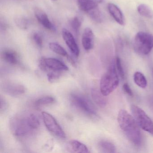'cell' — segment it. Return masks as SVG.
<instances>
[{"instance_id":"6da1fadb","label":"cell","mask_w":153,"mask_h":153,"mask_svg":"<svg viewBox=\"0 0 153 153\" xmlns=\"http://www.w3.org/2000/svg\"><path fill=\"white\" fill-rule=\"evenodd\" d=\"M120 128L128 139L135 146H139L142 137L139 126L132 115L124 110H120L117 117Z\"/></svg>"},{"instance_id":"7a4b0ae2","label":"cell","mask_w":153,"mask_h":153,"mask_svg":"<svg viewBox=\"0 0 153 153\" xmlns=\"http://www.w3.org/2000/svg\"><path fill=\"white\" fill-rule=\"evenodd\" d=\"M119 78L115 62L112 63L101 78L100 90L105 96L112 93L119 85Z\"/></svg>"},{"instance_id":"3957f363","label":"cell","mask_w":153,"mask_h":153,"mask_svg":"<svg viewBox=\"0 0 153 153\" xmlns=\"http://www.w3.org/2000/svg\"><path fill=\"white\" fill-rule=\"evenodd\" d=\"M10 125L13 135L19 138L31 137L36 131L30 127L27 115H16L11 118Z\"/></svg>"},{"instance_id":"277c9868","label":"cell","mask_w":153,"mask_h":153,"mask_svg":"<svg viewBox=\"0 0 153 153\" xmlns=\"http://www.w3.org/2000/svg\"><path fill=\"white\" fill-rule=\"evenodd\" d=\"M133 47L139 54L147 55L153 48V35L146 32H138L134 37Z\"/></svg>"},{"instance_id":"5b68a950","label":"cell","mask_w":153,"mask_h":153,"mask_svg":"<svg viewBox=\"0 0 153 153\" xmlns=\"http://www.w3.org/2000/svg\"><path fill=\"white\" fill-rule=\"evenodd\" d=\"M70 100L71 105L77 110L88 116H96L94 106L85 97L77 94H72Z\"/></svg>"},{"instance_id":"8992f818","label":"cell","mask_w":153,"mask_h":153,"mask_svg":"<svg viewBox=\"0 0 153 153\" xmlns=\"http://www.w3.org/2000/svg\"><path fill=\"white\" fill-rule=\"evenodd\" d=\"M131 110L139 126L143 130L153 135V123L148 115L142 109L135 105H131Z\"/></svg>"},{"instance_id":"52a82bcc","label":"cell","mask_w":153,"mask_h":153,"mask_svg":"<svg viewBox=\"0 0 153 153\" xmlns=\"http://www.w3.org/2000/svg\"><path fill=\"white\" fill-rule=\"evenodd\" d=\"M39 66L43 71L50 72H63L68 70V68L63 62L54 58H42L39 60Z\"/></svg>"},{"instance_id":"ba28073f","label":"cell","mask_w":153,"mask_h":153,"mask_svg":"<svg viewBox=\"0 0 153 153\" xmlns=\"http://www.w3.org/2000/svg\"><path fill=\"white\" fill-rule=\"evenodd\" d=\"M42 115L45 127L52 134L60 139L66 138L64 131L51 114L44 111L42 113Z\"/></svg>"},{"instance_id":"9c48e42d","label":"cell","mask_w":153,"mask_h":153,"mask_svg":"<svg viewBox=\"0 0 153 153\" xmlns=\"http://www.w3.org/2000/svg\"><path fill=\"white\" fill-rule=\"evenodd\" d=\"M4 93L11 96H18L25 94L26 88L23 85L12 81L4 82L1 85Z\"/></svg>"},{"instance_id":"30bf717a","label":"cell","mask_w":153,"mask_h":153,"mask_svg":"<svg viewBox=\"0 0 153 153\" xmlns=\"http://www.w3.org/2000/svg\"><path fill=\"white\" fill-rule=\"evenodd\" d=\"M62 36L71 52L76 57H78L79 54V49L72 34L68 30L64 28L62 31Z\"/></svg>"},{"instance_id":"8fae6325","label":"cell","mask_w":153,"mask_h":153,"mask_svg":"<svg viewBox=\"0 0 153 153\" xmlns=\"http://www.w3.org/2000/svg\"><path fill=\"white\" fill-rule=\"evenodd\" d=\"M36 17L38 22L46 29L50 30H55V27L48 18L47 14L41 9L36 7L34 9Z\"/></svg>"},{"instance_id":"7c38bea8","label":"cell","mask_w":153,"mask_h":153,"mask_svg":"<svg viewBox=\"0 0 153 153\" xmlns=\"http://www.w3.org/2000/svg\"><path fill=\"white\" fill-rule=\"evenodd\" d=\"M94 34L91 28L87 27L82 35V44L85 51H89L94 47Z\"/></svg>"},{"instance_id":"4fadbf2b","label":"cell","mask_w":153,"mask_h":153,"mask_svg":"<svg viewBox=\"0 0 153 153\" xmlns=\"http://www.w3.org/2000/svg\"><path fill=\"white\" fill-rule=\"evenodd\" d=\"M1 56L4 62L10 65H18L20 62L18 53L10 49L4 50L1 52Z\"/></svg>"},{"instance_id":"5bb4252c","label":"cell","mask_w":153,"mask_h":153,"mask_svg":"<svg viewBox=\"0 0 153 153\" xmlns=\"http://www.w3.org/2000/svg\"><path fill=\"white\" fill-rule=\"evenodd\" d=\"M108 9L109 13L117 23L121 25H124L123 14L117 6L113 3H109L108 5Z\"/></svg>"},{"instance_id":"9a60e30c","label":"cell","mask_w":153,"mask_h":153,"mask_svg":"<svg viewBox=\"0 0 153 153\" xmlns=\"http://www.w3.org/2000/svg\"><path fill=\"white\" fill-rule=\"evenodd\" d=\"M68 149L72 153H89L88 149L85 145L77 140H71L68 144Z\"/></svg>"},{"instance_id":"2e32d148","label":"cell","mask_w":153,"mask_h":153,"mask_svg":"<svg viewBox=\"0 0 153 153\" xmlns=\"http://www.w3.org/2000/svg\"><path fill=\"white\" fill-rule=\"evenodd\" d=\"M77 4L79 9L87 13L98 7L97 3L93 0H77Z\"/></svg>"},{"instance_id":"e0dca14e","label":"cell","mask_w":153,"mask_h":153,"mask_svg":"<svg viewBox=\"0 0 153 153\" xmlns=\"http://www.w3.org/2000/svg\"><path fill=\"white\" fill-rule=\"evenodd\" d=\"M91 95L94 102L98 106L101 107H104L106 104V99L105 98L104 96L101 93V91H99L95 88H93L91 91Z\"/></svg>"},{"instance_id":"ac0fdd59","label":"cell","mask_w":153,"mask_h":153,"mask_svg":"<svg viewBox=\"0 0 153 153\" xmlns=\"http://www.w3.org/2000/svg\"><path fill=\"white\" fill-rule=\"evenodd\" d=\"M98 148L103 153H113L116 152V148L113 143L108 140H102L99 141Z\"/></svg>"},{"instance_id":"d6986e66","label":"cell","mask_w":153,"mask_h":153,"mask_svg":"<svg viewBox=\"0 0 153 153\" xmlns=\"http://www.w3.org/2000/svg\"><path fill=\"white\" fill-rule=\"evenodd\" d=\"M56 102V100L51 96H44L40 97L36 100L34 103L35 105L37 107H42L45 105L53 104Z\"/></svg>"},{"instance_id":"ffe728a7","label":"cell","mask_w":153,"mask_h":153,"mask_svg":"<svg viewBox=\"0 0 153 153\" xmlns=\"http://www.w3.org/2000/svg\"><path fill=\"white\" fill-rule=\"evenodd\" d=\"M133 79L135 84L141 88H146L147 85L146 79L141 72H136L134 73Z\"/></svg>"},{"instance_id":"44dd1931","label":"cell","mask_w":153,"mask_h":153,"mask_svg":"<svg viewBox=\"0 0 153 153\" xmlns=\"http://www.w3.org/2000/svg\"><path fill=\"white\" fill-rule=\"evenodd\" d=\"M137 11L140 15L147 18L153 17V11L151 8L146 4H140L137 7Z\"/></svg>"},{"instance_id":"7402d4cb","label":"cell","mask_w":153,"mask_h":153,"mask_svg":"<svg viewBox=\"0 0 153 153\" xmlns=\"http://www.w3.org/2000/svg\"><path fill=\"white\" fill-rule=\"evenodd\" d=\"M27 118L30 127L36 131L40 126V122L38 117L34 114H30L27 115Z\"/></svg>"},{"instance_id":"603a6c76","label":"cell","mask_w":153,"mask_h":153,"mask_svg":"<svg viewBox=\"0 0 153 153\" xmlns=\"http://www.w3.org/2000/svg\"><path fill=\"white\" fill-rule=\"evenodd\" d=\"M49 47L52 51L57 54L62 56H67L68 55V53L65 49L57 43H50L49 44Z\"/></svg>"},{"instance_id":"cb8c5ba5","label":"cell","mask_w":153,"mask_h":153,"mask_svg":"<svg viewBox=\"0 0 153 153\" xmlns=\"http://www.w3.org/2000/svg\"><path fill=\"white\" fill-rule=\"evenodd\" d=\"M91 19L97 23H101L103 20V16L98 7L94 9L88 13Z\"/></svg>"},{"instance_id":"d4e9b609","label":"cell","mask_w":153,"mask_h":153,"mask_svg":"<svg viewBox=\"0 0 153 153\" xmlns=\"http://www.w3.org/2000/svg\"><path fill=\"white\" fill-rule=\"evenodd\" d=\"M15 23L21 29H26L29 25L28 19L24 17H18L15 19Z\"/></svg>"},{"instance_id":"484cf974","label":"cell","mask_w":153,"mask_h":153,"mask_svg":"<svg viewBox=\"0 0 153 153\" xmlns=\"http://www.w3.org/2000/svg\"><path fill=\"white\" fill-rule=\"evenodd\" d=\"M81 25V22L77 17H75L71 22V26L73 31L78 34Z\"/></svg>"},{"instance_id":"4316f807","label":"cell","mask_w":153,"mask_h":153,"mask_svg":"<svg viewBox=\"0 0 153 153\" xmlns=\"http://www.w3.org/2000/svg\"><path fill=\"white\" fill-rule=\"evenodd\" d=\"M33 39L35 44L39 49H42L43 46V39L42 36L38 33H35L33 34Z\"/></svg>"},{"instance_id":"83f0119b","label":"cell","mask_w":153,"mask_h":153,"mask_svg":"<svg viewBox=\"0 0 153 153\" xmlns=\"http://www.w3.org/2000/svg\"><path fill=\"white\" fill-rule=\"evenodd\" d=\"M62 72H58V71H51L48 72L47 74L48 79L50 82H53L58 80L61 76Z\"/></svg>"},{"instance_id":"f1b7e54d","label":"cell","mask_w":153,"mask_h":153,"mask_svg":"<svg viewBox=\"0 0 153 153\" xmlns=\"http://www.w3.org/2000/svg\"><path fill=\"white\" fill-rule=\"evenodd\" d=\"M115 66H116V70L118 74L120 75L122 79H123L124 77V73L123 71V68L121 64L120 59L119 57H116L115 59Z\"/></svg>"},{"instance_id":"f546056e","label":"cell","mask_w":153,"mask_h":153,"mask_svg":"<svg viewBox=\"0 0 153 153\" xmlns=\"http://www.w3.org/2000/svg\"><path fill=\"white\" fill-rule=\"evenodd\" d=\"M123 90L124 93H126L127 95L130 96H133V93L131 89L130 88L129 86L127 83H125L123 84Z\"/></svg>"},{"instance_id":"4dcf8cb0","label":"cell","mask_w":153,"mask_h":153,"mask_svg":"<svg viewBox=\"0 0 153 153\" xmlns=\"http://www.w3.org/2000/svg\"><path fill=\"white\" fill-rule=\"evenodd\" d=\"M8 103L7 101L4 98L1 97V112L5 111L7 109Z\"/></svg>"},{"instance_id":"1f68e13d","label":"cell","mask_w":153,"mask_h":153,"mask_svg":"<svg viewBox=\"0 0 153 153\" xmlns=\"http://www.w3.org/2000/svg\"><path fill=\"white\" fill-rule=\"evenodd\" d=\"M93 1H95V2H97V3H101V2H102V1L103 0H93Z\"/></svg>"},{"instance_id":"d6a6232c","label":"cell","mask_w":153,"mask_h":153,"mask_svg":"<svg viewBox=\"0 0 153 153\" xmlns=\"http://www.w3.org/2000/svg\"><path fill=\"white\" fill-rule=\"evenodd\" d=\"M52 1H56L57 0H52Z\"/></svg>"},{"instance_id":"836d02e7","label":"cell","mask_w":153,"mask_h":153,"mask_svg":"<svg viewBox=\"0 0 153 153\" xmlns=\"http://www.w3.org/2000/svg\"><path fill=\"white\" fill-rule=\"evenodd\" d=\"M152 72H153V68L152 69Z\"/></svg>"}]
</instances>
